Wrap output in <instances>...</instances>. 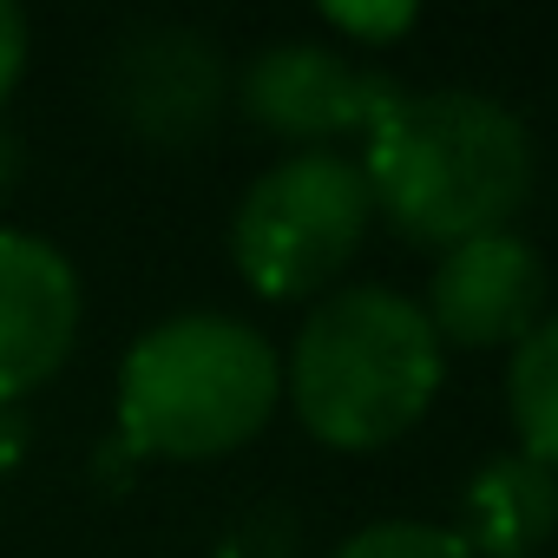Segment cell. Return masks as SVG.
Segmentation results:
<instances>
[{
	"instance_id": "6da1fadb",
	"label": "cell",
	"mask_w": 558,
	"mask_h": 558,
	"mask_svg": "<svg viewBox=\"0 0 558 558\" xmlns=\"http://www.w3.org/2000/svg\"><path fill=\"white\" fill-rule=\"evenodd\" d=\"M368 197L375 210L427 250H453L512 217L532 197L538 151L512 106L486 93H401V106L368 132Z\"/></svg>"
},
{
	"instance_id": "7a4b0ae2",
	"label": "cell",
	"mask_w": 558,
	"mask_h": 558,
	"mask_svg": "<svg viewBox=\"0 0 558 558\" xmlns=\"http://www.w3.org/2000/svg\"><path fill=\"white\" fill-rule=\"evenodd\" d=\"M440 336L421 303L381 283L323 296L290 349L283 388L296 421L336 453H375L421 427L440 395Z\"/></svg>"
},
{
	"instance_id": "3957f363",
	"label": "cell",
	"mask_w": 558,
	"mask_h": 558,
	"mask_svg": "<svg viewBox=\"0 0 558 558\" xmlns=\"http://www.w3.org/2000/svg\"><path fill=\"white\" fill-rule=\"evenodd\" d=\"M283 395V362L269 336L191 310L132 342L119 362V440L158 460H217L263 434Z\"/></svg>"
},
{
	"instance_id": "277c9868",
	"label": "cell",
	"mask_w": 558,
	"mask_h": 558,
	"mask_svg": "<svg viewBox=\"0 0 558 558\" xmlns=\"http://www.w3.org/2000/svg\"><path fill=\"white\" fill-rule=\"evenodd\" d=\"M368 223L375 197L362 165L342 151H296L243 191L230 223V256L256 296L303 303L355 263Z\"/></svg>"
},
{
	"instance_id": "5b68a950",
	"label": "cell",
	"mask_w": 558,
	"mask_h": 558,
	"mask_svg": "<svg viewBox=\"0 0 558 558\" xmlns=\"http://www.w3.org/2000/svg\"><path fill=\"white\" fill-rule=\"evenodd\" d=\"M236 99H243L250 125L290 138V145H310V151H329V138L375 132L401 106V86L375 66L329 53V47L276 40L243 66Z\"/></svg>"
},
{
	"instance_id": "8992f818",
	"label": "cell",
	"mask_w": 558,
	"mask_h": 558,
	"mask_svg": "<svg viewBox=\"0 0 558 558\" xmlns=\"http://www.w3.org/2000/svg\"><path fill=\"white\" fill-rule=\"evenodd\" d=\"M427 323L440 349H519L545 323V263L519 230L453 243L434 263Z\"/></svg>"
},
{
	"instance_id": "52a82bcc",
	"label": "cell",
	"mask_w": 558,
	"mask_h": 558,
	"mask_svg": "<svg viewBox=\"0 0 558 558\" xmlns=\"http://www.w3.org/2000/svg\"><path fill=\"white\" fill-rule=\"evenodd\" d=\"M80 342V276L27 230H0V401L47 388Z\"/></svg>"
},
{
	"instance_id": "ba28073f",
	"label": "cell",
	"mask_w": 558,
	"mask_h": 558,
	"mask_svg": "<svg viewBox=\"0 0 558 558\" xmlns=\"http://www.w3.org/2000/svg\"><path fill=\"white\" fill-rule=\"evenodd\" d=\"M112 106L132 132L184 145L223 106V60L191 27H138L112 53Z\"/></svg>"
},
{
	"instance_id": "9c48e42d",
	"label": "cell",
	"mask_w": 558,
	"mask_h": 558,
	"mask_svg": "<svg viewBox=\"0 0 558 558\" xmlns=\"http://www.w3.org/2000/svg\"><path fill=\"white\" fill-rule=\"evenodd\" d=\"M460 519V545L473 558H532L558 532V473L525 453H499L466 480Z\"/></svg>"
},
{
	"instance_id": "30bf717a",
	"label": "cell",
	"mask_w": 558,
	"mask_h": 558,
	"mask_svg": "<svg viewBox=\"0 0 558 558\" xmlns=\"http://www.w3.org/2000/svg\"><path fill=\"white\" fill-rule=\"evenodd\" d=\"M506 408L519 427V453L558 473V316H545L506 368Z\"/></svg>"
},
{
	"instance_id": "8fae6325",
	"label": "cell",
	"mask_w": 558,
	"mask_h": 558,
	"mask_svg": "<svg viewBox=\"0 0 558 558\" xmlns=\"http://www.w3.org/2000/svg\"><path fill=\"white\" fill-rule=\"evenodd\" d=\"M336 558H473V551L460 545V532L388 519V525H368V532H355V538H349Z\"/></svg>"
},
{
	"instance_id": "7c38bea8",
	"label": "cell",
	"mask_w": 558,
	"mask_h": 558,
	"mask_svg": "<svg viewBox=\"0 0 558 558\" xmlns=\"http://www.w3.org/2000/svg\"><path fill=\"white\" fill-rule=\"evenodd\" d=\"M323 21H329L336 34L362 40V47H388V40H401V34L414 27V8H408V0H388V8H342V0H329Z\"/></svg>"
},
{
	"instance_id": "4fadbf2b",
	"label": "cell",
	"mask_w": 558,
	"mask_h": 558,
	"mask_svg": "<svg viewBox=\"0 0 558 558\" xmlns=\"http://www.w3.org/2000/svg\"><path fill=\"white\" fill-rule=\"evenodd\" d=\"M21 73H27V14L14 0H0V106L21 86Z\"/></svg>"
},
{
	"instance_id": "5bb4252c",
	"label": "cell",
	"mask_w": 558,
	"mask_h": 558,
	"mask_svg": "<svg viewBox=\"0 0 558 558\" xmlns=\"http://www.w3.org/2000/svg\"><path fill=\"white\" fill-rule=\"evenodd\" d=\"M14 178V138H0V184Z\"/></svg>"
}]
</instances>
